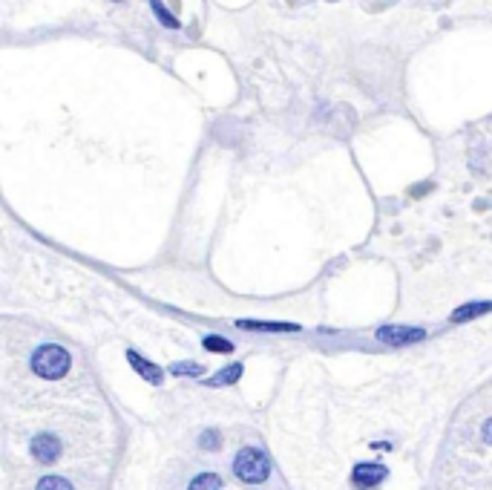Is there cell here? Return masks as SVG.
<instances>
[{
	"mask_svg": "<svg viewBox=\"0 0 492 490\" xmlns=\"http://www.w3.org/2000/svg\"><path fill=\"white\" fill-rule=\"evenodd\" d=\"M201 346L207 349V352H219V355H231V352H234V343L225 340L222 335H207V337L201 340Z\"/></svg>",
	"mask_w": 492,
	"mask_h": 490,
	"instance_id": "cell-10",
	"label": "cell"
},
{
	"mask_svg": "<svg viewBox=\"0 0 492 490\" xmlns=\"http://www.w3.org/2000/svg\"><path fill=\"white\" fill-rule=\"evenodd\" d=\"M483 439H486V441H489V444H492V422H489V424H486V430H483Z\"/></svg>",
	"mask_w": 492,
	"mask_h": 490,
	"instance_id": "cell-16",
	"label": "cell"
},
{
	"mask_svg": "<svg viewBox=\"0 0 492 490\" xmlns=\"http://www.w3.org/2000/svg\"><path fill=\"white\" fill-rule=\"evenodd\" d=\"M32 456H35L38 461H43V464L55 461V459L61 456V441H58V436H52V433H41V436L32 441Z\"/></svg>",
	"mask_w": 492,
	"mask_h": 490,
	"instance_id": "cell-4",
	"label": "cell"
},
{
	"mask_svg": "<svg viewBox=\"0 0 492 490\" xmlns=\"http://www.w3.org/2000/svg\"><path fill=\"white\" fill-rule=\"evenodd\" d=\"M199 444H201L204 450H219V433H214V430H207V433H201Z\"/></svg>",
	"mask_w": 492,
	"mask_h": 490,
	"instance_id": "cell-15",
	"label": "cell"
},
{
	"mask_svg": "<svg viewBox=\"0 0 492 490\" xmlns=\"http://www.w3.org/2000/svg\"><path fill=\"white\" fill-rule=\"evenodd\" d=\"M236 326L248 332H300L297 323H271V320H236Z\"/></svg>",
	"mask_w": 492,
	"mask_h": 490,
	"instance_id": "cell-7",
	"label": "cell"
},
{
	"mask_svg": "<svg viewBox=\"0 0 492 490\" xmlns=\"http://www.w3.org/2000/svg\"><path fill=\"white\" fill-rule=\"evenodd\" d=\"M150 6H153V15L167 26V29H179V18L176 15H170L167 9H164V4L162 0H150Z\"/></svg>",
	"mask_w": 492,
	"mask_h": 490,
	"instance_id": "cell-12",
	"label": "cell"
},
{
	"mask_svg": "<svg viewBox=\"0 0 492 490\" xmlns=\"http://www.w3.org/2000/svg\"><path fill=\"white\" fill-rule=\"evenodd\" d=\"M35 490H73V484H69L63 476H43Z\"/></svg>",
	"mask_w": 492,
	"mask_h": 490,
	"instance_id": "cell-13",
	"label": "cell"
},
{
	"mask_svg": "<svg viewBox=\"0 0 492 490\" xmlns=\"http://www.w3.org/2000/svg\"><path fill=\"white\" fill-rule=\"evenodd\" d=\"M187 490H222V479L216 473H199Z\"/></svg>",
	"mask_w": 492,
	"mask_h": 490,
	"instance_id": "cell-11",
	"label": "cell"
},
{
	"mask_svg": "<svg viewBox=\"0 0 492 490\" xmlns=\"http://www.w3.org/2000/svg\"><path fill=\"white\" fill-rule=\"evenodd\" d=\"M489 309H492V303H466V306H461V309L452 312V323H464V320L478 317V315H483Z\"/></svg>",
	"mask_w": 492,
	"mask_h": 490,
	"instance_id": "cell-9",
	"label": "cell"
},
{
	"mask_svg": "<svg viewBox=\"0 0 492 490\" xmlns=\"http://www.w3.org/2000/svg\"><path fill=\"white\" fill-rule=\"evenodd\" d=\"M383 476H386V470H383L380 464H357V470H355V484H357L360 490H372V487H377V484L383 481Z\"/></svg>",
	"mask_w": 492,
	"mask_h": 490,
	"instance_id": "cell-6",
	"label": "cell"
},
{
	"mask_svg": "<svg viewBox=\"0 0 492 490\" xmlns=\"http://www.w3.org/2000/svg\"><path fill=\"white\" fill-rule=\"evenodd\" d=\"M377 337L389 346H406V343H417L424 340L426 332L424 329H412V326H383L377 329Z\"/></svg>",
	"mask_w": 492,
	"mask_h": 490,
	"instance_id": "cell-3",
	"label": "cell"
},
{
	"mask_svg": "<svg viewBox=\"0 0 492 490\" xmlns=\"http://www.w3.org/2000/svg\"><path fill=\"white\" fill-rule=\"evenodd\" d=\"M127 361H130V367H132L138 375H142L147 384H162V381H164L162 367H156V364H150L147 358H142V355L135 352V349H130V352H127Z\"/></svg>",
	"mask_w": 492,
	"mask_h": 490,
	"instance_id": "cell-5",
	"label": "cell"
},
{
	"mask_svg": "<svg viewBox=\"0 0 492 490\" xmlns=\"http://www.w3.org/2000/svg\"><path fill=\"white\" fill-rule=\"evenodd\" d=\"M234 473H236V479L245 481V484H259V481L268 479L271 461H268V456H265L262 450L245 447V450H239L236 459H234Z\"/></svg>",
	"mask_w": 492,
	"mask_h": 490,
	"instance_id": "cell-2",
	"label": "cell"
},
{
	"mask_svg": "<svg viewBox=\"0 0 492 490\" xmlns=\"http://www.w3.org/2000/svg\"><path fill=\"white\" fill-rule=\"evenodd\" d=\"M170 372H173V375H190V378H196V375L204 372V367H201V364H190V361H184V364H173Z\"/></svg>",
	"mask_w": 492,
	"mask_h": 490,
	"instance_id": "cell-14",
	"label": "cell"
},
{
	"mask_svg": "<svg viewBox=\"0 0 492 490\" xmlns=\"http://www.w3.org/2000/svg\"><path fill=\"white\" fill-rule=\"evenodd\" d=\"M69 367H73V358H69V352L63 346L58 343H46L41 349H35V355H32V369L35 375L46 378V381H58L69 372Z\"/></svg>",
	"mask_w": 492,
	"mask_h": 490,
	"instance_id": "cell-1",
	"label": "cell"
},
{
	"mask_svg": "<svg viewBox=\"0 0 492 490\" xmlns=\"http://www.w3.org/2000/svg\"><path fill=\"white\" fill-rule=\"evenodd\" d=\"M242 378V364H234V367H225L219 375L207 378V387H228V384H236Z\"/></svg>",
	"mask_w": 492,
	"mask_h": 490,
	"instance_id": "cell-8",
	"label": "cell"
}]
</instances>
